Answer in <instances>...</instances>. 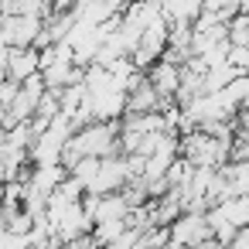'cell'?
Returning a JSON list of instances; mask_svg holds the SVG:
<instances>
[{
  "instance_id": "e0dca14e",
  "label": "cell",
  "mask_w": 249,
  "mask_h": 249,
  "mask_svg": "<svg viewBox=\"0 0 249 249\" xmlns=\"http://www.w3.org/2000/svg\"><path fill=\"white\" fill-rule=\"evenodd\" d=\"M0 229H4V222H0Z\"/></svg>"
},
{
  "instance_id": "30bf717a",
  "label": "cell",
  "mask_w": 249,
  "mask_h": 249,
  "mask_svg": "<svg viewBox=\"0 0 249 249\" xmlns=\"http://www.w3.org/2000/svg\"><path fill=\"white\" fill-rule=\"evenodd\" d=\"M126 229H130V218H106V222H92L89 235H92V242H96V246H106V242L120 239Z\"/></svg>"
},
{
  "instance_id": "ba28073f",
  "label": "cell",
  "mask_w": 249,
  "mask_h": 249,
  "mask_svg": "<svg viewBox=\"0 0 249 249\" xmlns=\"http://www.w3.org/2000/svg\"><path fill=\"white\" fill-rule=\"evenodd\" d=\"M218 174L225 181L229 198L232 195H246L249 198V160H225V164H218Z\"/></svg>"
},
{
  "instance_id": "9a60e30c",
  "label": "cell",
  "mask_w": 249,
  "mask_h": 249,
  "mask_svg": "<svg viewBox=\"0 0 249 249\" xmlns=\"http://www.w3.org/2000/svg\"><path fill=\"white\" fill-rule=\"evenodd\" d=\"M242 106H246V109H249V96H246V103H242Z\"/></svg>"
},
{
  "instance_id": "8992f818",
  "label": "cell",
  "mask_w": 249,
  "mask_h": 249,
  "mask_svg": "<svg viewBox=\"0 0 249 249\" xmlns=\"http://www.w3.org/2000/svg\"><path fill=\"white\" fill-rule=\"evenodd\" d=\"M174 99H160V92L147 82V75L126 92V113H160V109H167Z\"/></svg>"
},
{
  "instance_id": "7a4b0ae2",
  "label": "cell",
  "mask_w": 249,
  "mask_h": 249,
  "mask_svg": "<svg viewBox=\"0 0 249 249\" xmlns=\"http://www.w3.org/2000/svg\"><path fill=\"white\" fill-rule=\"evenodd\" d=\"M167 235H171L174 246L188 249V246H198V242L212 239V225H208L205 212H191V208H184V212L167 225Z\"/></svg>"
},
{
  "instance_id": "9c48e42d",
  "label": "cell",
  "mask_w": 249,
  "mask_h": 249,
  "mask_svg": "<svg viewBox=\"0 0 249 249\" xmlns=\"http://www.w3.org/2000/svg\"><path fill=\"white\" fill-rule=\"evenodd\" d=\"M205 0H160V18L167 24H195Z\"/></svg>"
},
{
  "instance_id": "5b68a950",
  "label": "cell",
  "mask_w": 249,
  "mask_h": 249,
  "mask_svg": "<svg viewBox=\"0 0 249 249\" xmlns=\"http://www.w3.org/2000/svg\"><path fill=\"white\" fill-rule=\"evenodd\" d=\"M143 75H147V82L160 92V99H174V92H178V86H181V65H178V62L157 58Z\"/></svg>"
},
{
  "instance_id": "52a82bcc",
  "label": "cell",
  "mask_w": 249,
  "mask_h": 249,
  "mask_svg": "<svg viewBox=\"0 0 249 249\" xmlns=\"http://www.w3.org/2000/svg\"><path fill=\"white\" fill-rule=\"evenodd\" d=\"M35 72H41V65H38V48H35V45H28V48H11V52H7V79H11V82H24V79H31Z\"/></svg>"
},
{
  "instance_id": "7c38bea8",
  "label": "cell",
  "mask_w": 249,
  "mask_h": 249,
  "mask_svg": "<svg viewBox=\"0 0 249 249\" xmlns=\"http://www.w3.org/2000/svg\"><path fill=\"white\" fill-rule=\"evenodd\" d=\"M229 160H249V126H235L229 143Z\"/></svg>"
},
{
  "instance_id": "2e32d148",
  "label": "cell",
  "mask_w": 249,
  "mask_h": 249,
  "mask_svg": "<svg viewBox=\"0 0 249 249\" xmlns=\"http://www.w3.org/2000/svg\"><path fill=\"white\" fill-rule=\"evenodd\" d=\"M24 249H38V246H24Z\"/></svg>"
},
{
  "instance_id": "8fae6325",
  "label": "cell",
  "mask_w": 249,
  "mask_h": 249,
  "mask_svg": "<svg viewBox=\"0 0 249 249\" xmlns=\"http://www.w3.org/2000/svg\"><path fill=\"white\" fill-rule=\"evenodd\" d=\"M99 160H103V157H89V154H82V157L69 167V174H75V178L89 188V181H92V178H96V171H99Z\"/></svg>"
},
{
  "instance_id": "6da1fadb",
  "label": "cell",
  "mask_w": 249,
  "mask_h": 249,
  "mask_svg": "<svg viewBox=\"0 0 249 249\" xmlns=\"http://www.w3.org/2000/svg\"><path fill=\"white\" fill-rule=\"evenodd\" d=\"M229 143L232 140H218V137H208L205 130H188L181 133L178 140V154L191 164V167H218L229 160Z\"/></svg>"
},
{
  "instance_id": "277c9868",
  "label": "cell",
  "mask_w": 249,
  "mask_h": 249,
  "mask_svg": "<svg viewBox=\"0 0 249 249\" xmlns=\"http://www.w3.org/2000/svg\"><path fill=\"white\" fill-rule=\"evenodd\" d=\"M89 229H92L89 212L82 208V201H72V205L62 212V218L55 222V239H58L62 246H69V242H75L79 235H86Z\"/></svg>"
},
{
  "instance_id": "3957f363",
  "label": "cell",
  "mask_w": 249,
  "mask_h": 249,
  "mask_svg": "<svg viewBox=\"0 0 249 249\" xmlns=\"http://www.w3.org/2000/svg\"><path fill=\"white\" fill-rule=\"evenodd\" d=\"M126 178H130V171H126V157H123V154H113V157H103V160H99V171H96V178L89 181L86 191H92V195L120 191V188L126 184Z\"/></svg>"
},
{
  "instance_id": "5bb4252c",
  "label": "cell",
  "mask_w": 249,
  "mask_h": 249,
  "mask_svg": "<svg viewBox=\"0 0 249 249\" xmlns=\"http://www.w3.org/2000/svg\"><path fill=\"white\" fill-rule=\"evenodd\" d=\"M222 249H249V225H239V229L232 232V239H229Z\"/></svg>"
},
{
  "instance_id": "4fadbf2b",
  "label": "cell",
  "mask_w": 249,
  "mask_h": 249,
  "mask_svg": "<svg viewBox=\"0 0 249 249\" xmlns=\"http://www.w3.org/2000/svg\"><path fill=\"white\" fill-rule=\"evenodd\" d=\"M55 191H58L65 201H82V195H86V184H82L75 174H65V178H62V184H58Z\"/></svg>"
},
{
  "instance_id": "ac0fdd59",
  "label": "cell",
  "mask_w": 249,
  "mask_h": 249,
  "mask_svg": "<svg viewBox=\"0 0 249 249\" xmlns=\"http://www.w3.org/2000/svg\"><path fill=\"white\" fill-rule=\"evenodd\" d=\"M0 249H4V246H0Z\"/></svg>"
}]
</instances>
